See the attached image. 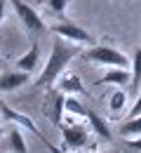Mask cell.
<instances>
[{"instance_id":"obj_1","label":"cell","mask_w":141,"mask_h":153,"mask_svg":"<svg viewBox=\"0 0 141 153\" xmlns=\"http://www.w3.org/2000/svg\"><path fill=\"white\" fill-rule=\"evenodd\" d=\"M78 57V45H68L66 38H57L52 50H49V57H47V64L42 66V73L35 80V87H52L57 82V78H61V73L66 71V66L71 64V59Z\"/></svg>"},{"instance_id":"obj_2","label":"cell","mask_w":141,"mask_h":153,"mask_svg":"<svg viewBox=\"0 0 141 153\" xmlns=\"http://www.w3.org/2000/svg\"><path fill=\"white\" fill-rule=\"evenodd\" d=\"M85 61H94V64H103V66H129V57H125L120 50L111 47V45H89L80 54Z\"/></svg>"},{"instance_id":"obj_3","label":"cell","mask_w":141,"mask_h":153,"mask_svg":"<svg viewBox=\"0 0 141 153\" xmlns=\"http://www.w3.org/2000/svg\"><path fill=\"white\" fill-rule=\"evenodd\" d=\"M0 113L5 115V118H7L10 123H12V125H19V127H24V130L33 132V134H35V137H38V139L42 141V144H45V146L49 149V153H63V151H59V149H57L54 144H49V141H47V139L42 137V132L38 130V125H35V123H33V120H31V118H28L26 113H19V111H14V108H12V106H7L5 101H0Z\"/></svg>"},{"instance_id":"obj_4","label":"cell","mask_w":141,"mask_h":153,"mask_svg":"<svg viewBox=\"0 0 141 153\" xmlns=\"http://www.w3.org/2000/svg\"><path fill=\"white\" fill-rule=\"evenodd\" d=\"M10 5L14 7V12H17V17L21 19V24L31 31V33H45L47 31V26H45V21L42 17L38 14V10H33L31 5H26L24 0H10Z\"/></svg>"},{"instance_id":"obj_5","label":"cell","mask_w":141,"mask_h":153,"mask_svg":"<svg viewBox=\"0 0 141 153\" xmlns=\"http://www.w3.org/2000/svg\"><path fill=\"white\" fill-rule=\"evenodd\" d=\"M42 113L49 118V123L54 125V127H61V118L66 113V97L61 94V90H49L47 92V99H45V104H42Z\"/></svg>"},{"instance_id":"obj_6","label":"cell","mask_w":141,"mask_h":153,"mask_svg":"<svg viewBox=\"0 0 141 153\" xmlns=\"http://www.w3.org/2000/svg\"><path fill=\"white\" fill-rule=\"evenodd\" d=\"M52 31L61 36V38H66L68 42H75V45H94V38L82 28L78 24H71V21H61V24H54L52 26Z\"/></svg>"},{"instance_id":"obj_7","label":"cell","mask_w":141,"mask_h":153,"mask_svg":"<svg viewBox=\"0 0 141 153\" xmlns=\"http://www.w3.org/2000/svg\"><path fill=\"white\" fill-rule=\"evenodd\" d=\"M63 149H82L89 144V130L85 125H63Z\"/></svg>"},{"instance_id":"obj_8","label":"cell","mask_w":141,"mask_h":153,"mask_svg":"<svg viewBox=\"0 0 141 153\" xmlns=\"http://www.w3.org/2000/svg\"><path fill=\"white\" fill-rule=\"evenodd\" d=\"M28 82V73L26 71H7L0 76V92H14Z\"/></svg>"},{"instance_id":"obj_9","label":"cell","mask_w":141,"mask_h":153,"mask_svg":"<svg viewBox=\"0 0 141 153\" xmlns=\"http://www.w3.org/2000/svg\"><path fill=\"white\" fill-rule=\"evenodd\" d=\"M132 82V73L125 66H111V71H106L97 80V85H127Z\"/></svg>"},{"instance_id":"obj_10","label":"cell","mask_w":141,"mask_h":153,"mask_svg":"<svg viewBox=\"0 0 141 153\" xmlns=\"http://www.w3.org/2000/svg\"><path fill=\"white\" fill-rule=\"evenodd\" d=\"M59 90L61 92H66V94H85V85H82V80L78 73H61L59 78Z\"/></svg>"},{"instance_id":"obj_11","label":"cell","mask_w":141,"mask_h":153,"mask_svg":"<svg viewBox=\"0 0 141 153\" xmlns=\"http://www.w3.org/2000/svg\"><path fill=\"white\" fill-rule=\"evenodd\" d=\"M87 123H89V127L94 130V134H97L99 139H103V141H111V139H113V132L108 130L106 120H103L97 111H89V108H87Z\"/></svg>"},{"instance_id":"obj_12","label":"cell","mask_w":141,"mask_h":153,"mask_svg":"<svg viewBox=\"0 0 141 153\" xmlns=\"http://www.w3.org/2000/svg\"><path fill=\"white\" fill-rule=\"evenodd\" d=\"M38 59H40V47L33 42L31 50H28L24 57L17 59V68H19V71H26V73H33V71L38 68Z\"/></svg>"},{"instance_id":"obj_13","label":"cell","mask_w":141,"mask_h":153,"mask_svg":"<svg viewBox=\"0 0 141 153\" xmlns=\"http://www.w3.org/2000/svg\"><path fill=\"white\" fill-rule=\"evenodd\" d=\"M125 104H127V94H125L122 90L111 92V99H108V111H111V115H113V118H118V115L122 113Z\"/></svg>"},{"instance_id":"obj_14","label":"cell","mask_w":141,"mask_h":153,"mask_svg":"<svg viewBox=\"0 0 141 153\" xmlns=\"http://www.w3.org/2000/svg\"><path fill=\"white\" fill-rule=\"evenodd\" d=\"M21 130H24V127L14 125V130L10 132V149L14 153H28V146H26V139H24Z\"/></svg>"},{"instance_id":"obj_15","label":"cell","mask_w":141,"mask_h":153,"mask_svg":"<svg viewBox=\"0 0 141 153\" xmlns=\"http://www.w3.org/2000/svg\"><path fill=\"white\" fill-rule=\"evenodd\" d=\"M120 134L125 139H129V137H141V115H134V118H129L127 123H122Z\"/></svg>"},{"instance_id":"obj_16","label":"cell","mask_w":141,"mask_h":153,"mask_svg":"<svg viewBox=\"0 0 141 153\" xmlns=\"http://www.w3.org/2000/svg\"><path fill=\"white\" fill-rule=\"evenodd\" d=\"M139 82H141V47L132 57V92L139 94Z\"/></svg>"},{"instance_id":"obj_17","label":"cell","mask_w":141,"mask_h":153,"mask_svg":"<svg viewBox=\"0 0 141 153\" xmlns=\"http://www.w3.org/2000/svg\"><path fill=\"white\" fill-rule=\"evenodd\" d=\"M66 113H68V115H80V118H87V108H85L80 101L75 99V94H73V97H66Z\"/></svg>"},{"instance_id":"obj_18","label":"cell","mask_w":141,"mask_h":153,"mask_svg":"<svg viewBox=\"0 0 141 153\" xmlns=\"http://www.w3.org/2000/svg\"><path fill=\"white\" fill-rule=\"evenodd\" d=\"M47 5H49V10H52L54 14L63 17V12H66V5H68V0H47Z\"/></svg>"},{"instance_id":"obj_19","label":"cell","mask_w":141,"mask_h":153,"mask_svg":"<svg viewBox=\"0 0 141 153\" xmlns=\"http://www.w3.org/2000/svg\"><path fill=\"white\" fill-rule=\"evenodd\" d=\"M125 146H127V149H132V151H141V139L129 137V139H125Z\"/></svg>"},{"instance_id":"obj_20","label":"cell","mask_w":141,"mask_h":153,"mask_svg":"<svg viewBox=\"0 0 141 153\" xmlns=\"http://www.w3.org/2000/svg\"><path fill=\"white\" fill-rule=\"evenodd\" d=\"M134 115H141V90H139V94H137V101H134V106H132L129 118H134Z\"/></svg>"},{"instance_id":"obj_21","label":"cell","mask_w":141,"mask_h":153,"mask_svg":"<svg viewBox=\"0 0 141 153\" xmlns=\"http://www.w3.org/2000/svg\"><path fill=\"white\" fill-rule=\"evenodd\" d=\"M7 2H10V0H0V24L5 19V7H7Z\"/></svg>"},{"instance_id":"obj_22","label":"cell","mask_w":141,"mask_h":153,"mask_svg":"<svg viewBox=\"0 0 141 153\" xmlns=\"http://www.w3.org/2000/svg\"><path fill=\"white\" fill-rule=\"evenodd\" d=\"M99 153H120V151H99Z\"/></svg>"},{"instance_id":"obj_23","label":"cell","mask_w":141,"mask_h":153,"mask_svg":"<svg viewBox=\"0 0 141 153\" xmlns=\"http://www.w3.org/2000/svg\"><path fill=\"white\" fill-rule=\"evenodd\" d=\"M0 137H2V127H0Z\"/></svg>"}]
</instances>
